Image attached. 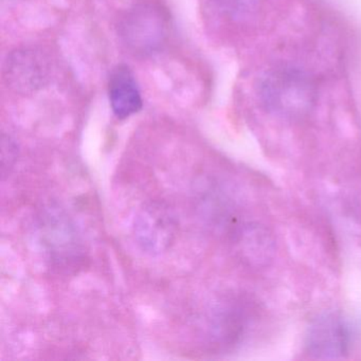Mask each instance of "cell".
Segmentation results:
<instances>
[{
	"label": "cell",
	"instance_id": "cell-3",
	"mask_svg": "<svg viewBox=\"0 0 361 361\" xmlns=\"http://www.w3.org/2000/svg\"><path fill=\"white\" fill-rule=\"evenodd\" d=\"M49 60L41 51L22 48L8 56L4 65V79L18 94H32L49 81Z\"/></svg>",
	"mask_w": 361,
	"mask_h": 361
},
{
	"label": "cell",
	"instance_id": "cell-6",
	"mask_svg": "<svg viewBox=\"0 0 361 361\" xmlns=\"http://www.w3.org/2000/svg\"><path fill=\"white\" fill-rule=\"evenodd\" d=\"M109 97L111 109L119 119H126L142 109L140 88L134 73L126 65H119L111 71Z\"/></svg>",
	"mask_w": 361,
	"mask_h": 361
},
{
	"label": "cell",
	"instance_id": "cell-2",
	"mask_svg": "<svg viewBox=\"0 0 361 361\" xmlns=\"http://www.w3.org/2000/svg\"><path fill=\"white\" fill-rule=\"evenodd\" d=\"M169 18L166 12L152 4L130 8L119 23V37L126 48L137 56H149L166 43Z\"/></svg>",
	"mask_w": 361,
	"mask_h": 361
},
{
	"label": "cell",
	"instance_id": "cell-4",
	"mask_svg": "<svg viewBox=\"0 0 361 361\" xmlns=\"http://www.w3.org/2000/svg\"><path fill=\"white\" fill-rule=\"evenodd\" d=\"M350 346L348 325L341 316L326 312L314 319L306 336V350L316 359H339Z\"/></svg>",
	"mask_w": 361,
	"mask_h": 361
},
{
	"label": "cell",
	"instance_id": "cell-5",
	"mask_svg": "<svg viewBox=\"0 0 361 361\" xmlns=\"http://www.w3.org/2000/svg\"><path fill=\"white\" fill-rule=\"evenodd\" d=\"M285 0H212L217 13L228 24L244 30H266L281 13Z\"/></svg>",
	"mask_w": 361,
	"mask_h": 361
},
{
	"label": "cell",
	"instance_id": "cell-1",
	"mask_svg": "<svg viewBox=\"0 0 361 361\" xmlns=\"http://www.w3.org/2000/svg\"><path fill=\"white\" fill-rule=\"evenodd\" d=\"M322 79L298 63L279 62L261 71L255 83L259 109L284 122L307 119L318 106Z\"/></svg>",
	"mask_w": 361,
	"mask_h": 361
}]
</instances>
